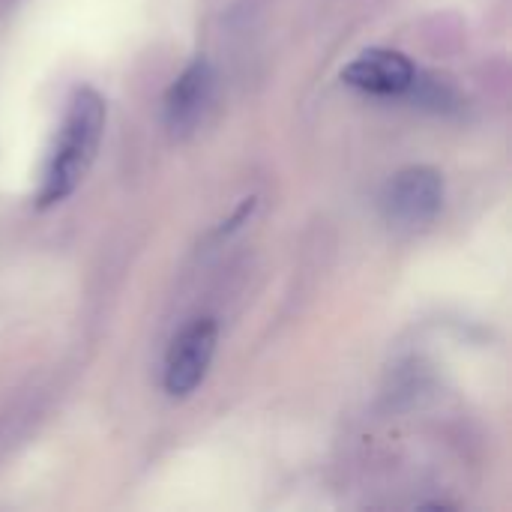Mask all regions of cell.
I'll return each instance as SVG.
<instances>
[{"mask_svg": "<svg viewBox=\"0 0 512 512\" xmlns=\"http://www.w3.org/2000/svg\"><path fill=\"white\" fill-rule=\"evenodd\" d=\"M444 207V177L429 165H411L393 174L381 192V210L387 222L417 228L432 222Z\"/></svg>", "mask_w": 512, "mask_h": 512, "instance_id": "obj_3", "label": "cell"}, {"mask_svg": "<svg viewBox=\"0 0 512 512\" xmlns=\"http://www.w3.org/2000/svg\"><path fill=\"white\" fill-rule=\"evenodd\" d=\"M213 90H216V72L207 60H192L168 87L165 93V126L171 129V135L183 138L189 132L198 129V123L204 120V111L213 102Z\"/></svg>", "mask_w": 512, "mask_h": 512, "instance_id": "obj_5", "label": "cell"}, {"mask_svg": "<svg viewBox=\"0 0 512 512\" xmlns=\"http://www.w3.org/2000/svg\"><path fill=\"white\" fill-rule=\"evenodd\" d=\"M342 81L369 96L399 99V96H420L426 78L402 51L369 48L342 69Z\"/></svg>", "mask_w": 512, "mask_h": 512, "instance_id": "obj_4", "label": "cell"}, {"mask_svg": "<svg viewBox=\"0 0 512 512\" xmlns=\"http://www.w3.org/2000/svg\"><path fill=\"white\" fill-rule=\"evenodd\" d=\"M216 345H219V327L213 318L189 321L168 345L165 372H162L165 393L174 399L192 396L204 384V378L213 366Z\"/></svg>", "mask_w": 512, "mask_h": 512, "instance_id": "obj_2", "label": "cell"}, {"mask_svg": "<svg viewBox=\"0 0 512 512\" xmlns=\"http://www.w3.org/2000/svg\"><path fill=\"white\" fill-rule=\"evenodd\" d=\"M105 120H108L105 99L93 87L75 90L42 174V186L36 195L39 207H54L66 201L84 183V177L90 174L99 156Z\"/></svg>", "mask_w": 512, "mask_h": 512, "instance_id": "obj_1", "label": "cell"}]
</instances>
